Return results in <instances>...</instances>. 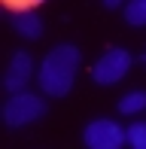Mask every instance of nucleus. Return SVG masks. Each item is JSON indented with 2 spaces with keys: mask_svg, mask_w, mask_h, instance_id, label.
<instances>
[{
  "mask_svg": "<svg viewBox=\"0 0 146 149\" xmlns=\"http://www.w3.org/2000/svg\"><path fill=\"white\" fill-rule=\"evenodd\" d=\"M85 149H122L128 143V131L113 119H91L82 131Z\"/></svg>",
  "mask_w": 146,
  "mask_h": 149,
  "instance_id": "obj_4",
  "label": "nucleus"
},
{
  "mask_svg": "<svg viewBox=\"0 0 146 149\" xmlns=\"http://www.w3.org/2000/svg\"><path fill=\"white\" fill-rule=\"evenodd\" d=\"M143 110H146V91L134 88V91L119 97V113H122V116H137V113H143Z\"/></svg>",
  "mask_w": 146,
  "mask_h": 149,
  "instance_id": "obj_7",
  "label": "nucleus"
},
{
  "mask_svg": "<svg viewBox=\"0 0 146 149\" xmlns=\"http://www.w3.org/2000/svg\"><path fill=\"white\" fill-rule=\"evenodd\" d=\"M125 131H128V146L131 149H146V122H134Z\"/></svg>",
  "mask_w": 146,
  "mask_h": 149,
  "instance_id": "obj_9",
  "label": "nucleus"
},
{
  "mask_svg": "<svg viewBox=\"0 0 146 149\" xmlns=\"http://www.w3.org/2000/svg\"><path fill=\"white\" fill-rule=\"evenodd\" d=\"M12 31H15L18 37H24V40H40V37H43V18H37L34 12L15 15V18H12Z\"/></svg>",
  "mask_w": 146,
  "mask_h": 149,
  "instance_id": "obj_6",
  "label": "nucleus"
},
{
  "mask_svg": "<svg viewBox=\"0 0 146 149\" xmlns=\"http://www.w3.org/2000/svg\"><path fill=\"white\" fill-rule=\"evenodd\" d=\"M143 64H146V55H143Z\"/></svg>",
  "mask_w": 146,
  "mask_h": 149,
  "instance_id": "obj_12",
  "label": "nucleus"
},
{
  "mask_svg": "<svg viewBox=\"0 0 146 149\" xmlns=\"http://www.w3.org/2000/svg\"><path fill=\"white\" fill-rule=\"evenodd\" d=\"M79 64H82V52L76 49L73 43H58L46 52V58L40 61L37 67V82L43 94L49 97H64L73 82H76V73H79Z\"/></svg>",
  "mask_w": 146,
  "mask_h": 149,
  "instance_id": "obj_1",
  "label": "nucleus"
},
{
  "mask_svg": "<svg viewBox=\"0 0 146 149\" xmlns=\"http://www.w3.org/2000/svg\"><path fill=\"white\" fill-rule=\"evenodd\" d=\"M46 116V100L34 91H18L9 94V100L3 104V122L6 128H24L34 125L37 119Z\"/></svg>",
  "mask_w": 146,
  "mask_h": 149,
  "instance_id": "obj_2",
  "label": "nucleus"
},
{
  "mask_svg": "<svg viewBox=\"0 0 146 149\" xmlns=\"http://www.w3.org/2000/svg\"><path fill=\"white\" fill-rule=\"evenodd\" d=\"M131 64H134L131 52L113 46V49H107L101 58L95 61V67H91V79H95L97 85H116V82H122V79L128 76Z\"/></svg>",
  "mask_w": 146,
  "mask_h": 149,
  "instance_id": "obj_3",
  "label": "nucleus"
},
{
  "mask_svg": "<svg viewBox=\"0 0 146 149\" xmlns=\"http://www.w3.org/2000/svg\"><path fill=\"white\" fill-rule=\"evenodd\" d=\"M34 58L31 52H15L6 64V76H3V88L9 94H18V91H28V82L34 79Z\"/></svg>",
  "mask_w": 146,
  "mask_h": 149,
  "instance_id": "obj_5",
  "label": "nucleus"
},
{
  "mask_svg": "<svg viewBox=\"0 0 146 149\" xmlns=\"http://www.w3.org/2000/svg\"><path fill=\"white\" fill-rule=\"evenodd\" d=\"M122 3H128V0H104V6H107V9H119Z\"/></svg>",
  "mask_w": 146,
  "mask_h": 149,
  "instance_id": "obj_11",
  "label": "nucleus"
},
{
  "mask_svg": "<svg viewBox=\"0 0 146 149\" xmlns=\"http://www.w3.org/2000/svg\"><path fill=\"white\" fill-rule=\"evenodd\" d=\"M46 0H3V6L12 12V15H28V12H34L37 6H43Z\"/></svg>",
  "mask_w": 146,
  "mask_h": 149,
  "instance_id": "obj_10",
  "label": "nucleus"
},
{
  "mask_svg": "<svg viewBox=\"0 0 146 149\" xmlns=\"http://www.w3.org/2000/svg\"><path fill=\"white\" fill-rule=\"evenodd\" d=\"M125 22L134 28H146V0H128L125 3Z\"/></svg>",
  "mask_w": 146,
  "mask_h": 149,
  "instance_id": "obj_8",
  "label": "nucleus"
}]
</instances>
